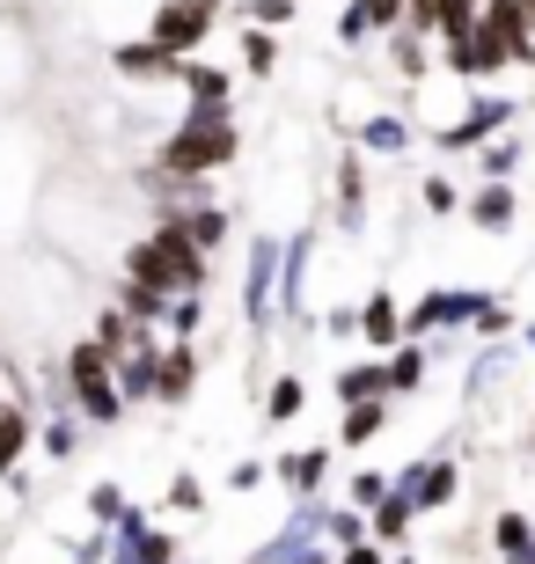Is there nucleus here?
Wrapping results in <instances>:
<instances>
[{
    "label": "nucleus",
    "instance_id": "21",
    "mask_svg": "<svg viewBox=\"0 0 535 564\" xmlns=\"http://www.w3.org/2000/svg\"><path fill=\"white\" fill-rule=\"evenodd\" d=\"M382 375H389V397H411L418 381H426V352H418V345H396V352L382 359Z\"/></svg>",
    "mask_w": 535,
    "mask_h": 564
},
{
    "label": "nucleus",
    "instance_id": "6",
    "mask_svg": "<svg viewBox=\"0 0 535 564\" xmlns=\"http://www.w3.org/2000/svg\"><path fill=\"white\" fill-rule=\"evenodd\" d=\"M110 66H118L125 82H176V74H184V59H176V52H162L154 37L118 44V52H110Z\"/></svg>",
    "mask_w": 535,
    "mask_h": 564
},
{
    "label": "nucleus",
    "instance_id": "40",
    "mask_svg": "<svg viewBox=\"0 0 535 564\" xmlns=\"http://www.w3.org/2000/svg\"><path fill=\"white\" fill-rule=\"evenodd\" d=\"M345 564H382V550H367V543H352V550H345Z\"/></svg>",
    "mask_w": 535,
    "mask_h": 564
},
{
    "label": "nucleus",
    "instance_id": "11",
    "mask_svg": "<svg viewBox=\"0 0 535 564\" xmlns=\"http://www.w3.org/2000/svg\"><path fill=\"white\" fill-rule=\"evenodd\" d=\"M360 337H367L374 352H396V337H404V315H396L389 293H367V308H360Z\"/></svg>",
    "mask_w": 535,
    "mask_h": 564
},
{
    "label": "nucleus",
    "instance_id": "33",
    "mask_svg": "<svg viewBox=\"0 0 535 564\" xmlns=\"http://www.w3.org/2000/svg\"><path fill=\"white\" fill-rule=\"evenodd\" d=\"M389 52H396V74H411V82H418V66H426V52H418V30H389Z\"/></svg>",
    "mask_w": 535,
    "mask_h": 564
},
{
    "label": "nucleus",
    "instance_id": "36",
    "mask_svg": "<svg viewBox=\"0 0 535 564\" xmlns=\"http://www.w3.org/2000/svg\"><path fill=\"white\" fill-rule=\"evenodd\" d=\"M169 506H176V513H199V506H206L199 477H176V484H169Z\"/></svg>",
    "mask_w": 535,
    "mask_h": 564
},
{
    "label": "nucleus",
    "instance_id": "31",
    "mask_svg": "<svg viewBox=\"0 0 535 564\" xmlns=\"http://www.w3.org/2000/svg\"><path fill=\"white\" fill-rule=\"evenodd\" d=\"M440 8H448V0H404V30H418V37H440Z\"/></svg>",
    "mask_w": 535,
    "mask_h": 564
},
{
    "label": "nucleus",
    "instance_id": "17",
    "mask_svg": "<svg viewBox=\"0 0 535 564\" xmlns=\"http://www.w3.org/2000/svg\"><path fill=\"white\" fill-rule=\"evenodd\" d=\"M382 425H389V403H382V397L345 403V425H338V440H345V447H367V440L382 433Z\"/></svg>",
    "mask_w": 535,
    "mask_h": 564
},
{
    "label": "nucleus",
    "instance_id": "10",
    "mask_svg": "<svg viewBox=\"0 0 535 564\" xmlns=\"http://www.w3.org/2000/svg\"><path fill=\"white\" fill-rule=\"evenodd\" d=\"M154 367H162V345H154V337H140L132 352H118V389H125V403H154Z\"/></svg>",
    "mask_w": 535,
    "mask_h": 564
},
{
    "label": "nucleus",
    "instance_id": "30",
    "mask_svg": "<svg viewBox=\"0 0 535 564\" xmlns=\"http://www.w3.org/2000/svg\"><path fill=\"white\" fill-rule=\"evenodd\" d=\"M199 323H206V301H199V293H176V301H169V330L191 337Z\"/></svg>",
    "mask_w": 535,
    "mask_h": 564
},
{
    "label": "nucleus",
    "instance_id": "41",
    "mask_svg": "<svg viewBox=\"0 0 535 564\" xmlns=\"http://www.w3.org/2000/svg\"><path fill=\"white\" fill-rule=\"evenodd\" d=\"M249 564H279V557H271V550H265V557H249Z\"/></svg>",
    "mask_w": 535,
    "mask_h": 564
},
{
    "label": "nucleus",
    "instance_id": "18",
    "mask_svg": "<svg viewBox=\"0 0 535 564\" xmlns=\"http://www.w3.org/2000/svg\"><path fill=\"white\" fill-rule=\"evenodd\" d=\"M88 337H96V345H104V352L110 359H118V352H132V345H140V323H132V315H125V308H96V330H88Z\"/></svg>",
    "mask_w": 535,
    "mask_h": 564
},
{
    "label": "nucleus",
    "instance_id": "2",
    "mask_svg": "<svg viewBox=\"0 0 535 564\" xmlns=\"http://www.w3.org/2000/svg\"><path fill=\"white\" fill-rule=\"evenodd\" d=\"M125 279H147V286H162V293H206V250L184 235L176 213H162V228L125 250Z\"/></svg>",
    "mask_w": 535,
    "mask_h": 564
},
{
    "label": "nucleus",
    "instance_id": "12",
    "mask_svg": "<svg viewBox=\"0 0 535 564\" xmlns=\"http://www.w3.org/2000/svg\"><path fill=\"white\" fill-rule=\"evenodd\" d=\"M404 499L411 506H448L454 499V462H418L404 477Z\"/></svg>",
    "mask_w": 535,
    "mask_h": 564
},
{
    "label": "nucleus",
    "instance_id": "19",
    "mask_svg": "<svg viewBox=\"0 0 535 564\" xmlns=\"http://www.w3.org/2000/svg\"><path fill=\"white\" fill-rule=\"evenodd\" d=\"M323 469H330V455H323V447L279 455V484H287V491H315V484H323Z\"/></svg>",
    "mask_w": 535,
    "mask_h": 564
},
{
    "label": "nucleus",
    "instance_id": "15",
    "mask_svg": "<svg viewBox=\"0 0 535 564\" xmlns=\"http://www.w3.org/2000/svg\"><path fill=\"white\" fill-rule=\"evenodd\" d=\"M176 88H184L191 104H227V96H235V82H227L221 66H206V59H184V74H176Z\"/></svg>",
    "mask_w": 535,
    "mask_h": 564
},
{
    "label": "nucleus",
    "instance_id": "20",
    "mask_svg": "<svg viewBox=\"0 0 535 564\" xmlns=\"http://www.w3.org/2000/svg\"><path fill=\"white\" fill-rule=\"evenodd\" d=\"M367 397H389L382 359H367V367H345V375H338V403H367Z\"/></svg>",
    "mask_w": 535,
    "mask_h": 564
},
{
    "label": "nucleus",
    "instance_id": "27",
    "mask_svg": "<svg viewBox=\"0 0 535 564\" xmlns=\"http://www.w3.org/2000/svg\"><path fill=\"white\" fill-rule=\"evenodd\" d=\"M293 8H301V0H243V15L257 22V30H287Z\"/></svg>",
    "mask_w": 535,
    "mask_h": 564
},
{
    "label": "nucleus",
    "instance_id": "42",
    "mask_svg": "<svg viewBox=\"0 0 535 564\" xmlns=\"http://www.w3.org/2000/svg\"><path fill=\"white\" fill-rule=\"evenodd\" d=\"M206 8H213V15H221V8H227V0H206Z\"/></svg>",
    "mask_w": 535,
    "mask_h": 564
},
{
    "label": "nucleus",
    "instance_id": "9",
    "mask_svg": "<svg viewBox=\"0 0 535 564\" xmlns=\"http://www.w3.org/2000/svg\"><path fill=\"white\" fill-rule=\"evenodd\" d=\"M30 440H38V419L22 411L15 397H0V484L22 469V455H30Z\"/></svg>",
    "mask_w": 535,
    "mask_h": 564
},
{
    "label": "nucleus",
    "instance_id": "26",
    "mask_svg": "<svg viewBox=\"0 0 535 564\" xmlns=\"http://www.w3.org/2000/svg\"><path fill=\"white\" fill-rule=\"evenodd\" d=\"M243 66L249 74H271V66H279V44H271V30H257V22L243 30Z\"/></svg>",
    "mask_w": 535,
    "mask_h": 564
},
{
    "label": "nucleus",
    "instance_id": "23",
    "mask_svg": "<svg viewBox=\"0 0 535 564\" xmlns=\"http://www.w3.org/2000/svg\"><path fill=\"white\" fill-rule=\"evenodd\" d=\"M301 397H309V389H301V381H293V375H279V381H271V389H265V419H271V425L301 419Z\"/></svg>",
    "mask_w": 535,
    "mask_h": 564
},
{
    "label": "nucleus",
    "instance_id": "22",
    "mask_svg": "<svg viewBox=\"0 0 535 564\" xmlns=\"http://www.w3.org/2000/svg\"><path fill=\"white\" fill-rule=\"evenodd\" d=\"M411 513H418V506L404 499V491H389V499L374 506V535H382V543H404V528H411Z\"/></svg>",
    "mask_w": 535,
    "mask_h": 564
},
{
    "label": "nucleus",
    "instance_id": "1",
    "mask_svg": "<svg viewBox=\"0 0 535 564\" xmlns=\"http://www.w3.org/2000/svg\"><path fill=\"white\" fill-rule=\"evenodd\" d=\"M235 154H243L235 110H227V104H191V110H184V126L162 140L154 169H169V176H191V184H206L213 169H227Z\"/></svg>",
    "mask_w": 535,
    "mask_h": 564
},
{
    "label": "nucleus",
    "instance_id": "39",
    "mask_svg": "<svg viewBox=\"0 0 535 564\" xmlns=\"http://www.w3.org/2000/svg\"><path fill=\"white\" fill-rule=\"evenodd\" d=\"M338 37H345V44H360V37H367V15H360V0H352L345 15H338Z\"/></svg>",
    "mask_w": 535,
    "mask_h": 564
},
{
    "label": "nucleus",
    "instance_id": "32",
    "mask_svg": "<svg viewBox=\"0 0 535 564\" xmlns=\"http://www.w3.org/2000/svg\"><path fill=\"white\" fill-rule=\"evenodd\" d=\"M360 140H367V147H374V154H404V140H411V132L396 126V118H374V126H367V132H360Z\"/></svg>",
    "mask_w": 535,
    "mask_h": 564
},
{
    "label": "nucleus",
    "instance_id": "16",
    "mask_svg": "<svg viewBox=\"0 0 535 564\" xmlns=\"http://www.w3.org/2000/svg\"><path fill=\"white\" fill-rule=\"evenodd\" d=\"M492 126H506V104H470L462 118H454L448 132H440V147H477Z\"/></svg>",
    "mask_w": 535,
    "mask_h": 564
},
{
    "label": "nucleus",
    "instance_id": "35",
    "mask_svg": "<svg viewBox=\"0 0 535 564\" xmlns=\"http://www.w3.org/2000/svg\"><path fill=\"white\" fill-rule=\"evenodd\" d=\"M382 499H389V477H374V469H360V477H352V506H367V513H374Z\"/></svg>",
    "mask_w": 535,
    "mask_h": 564
},
{
    "label": "nucleus",
    "instance_id": "5",
    "mask_svg": "<svg viewBox=\"0 0 535 564\" xmlns=\"http://www.w3.org/2000/svg\"><path fill=\"white\" fill-rule=\"evenodd\" d=\"M169 557H176V543H169L147 513H125V521L110 528V557L104 564H169Z\"/></svg>",
    "mask_w": 535,
    "mask_h": 564
},
{
    "label": "nucleus",
    "instance_id": "25",
    "mask_svg": "<svg viewBox=\"0 0 535 564\" xmlns=\"http://www.w3.org/2000/svg\"><path fill=\"white\" fill-rule=\"evenodd\" d=\"M477 228H506V220H514V191H499V184H484L477 191Z\"/></svg>",
    "mask_w": 535,
    "mask_h": 564
},
{
    "label": "nucleus",
    "instance_id": "28",
    "mask_svg": "<svg viewBox=\"0 0 535 564\" xmlns=\"http://www.w3.org/2000/svg\"><path fill=\"white\" fill-rule=\"evenodd\" d=\"M88 513H96L104 528H118L125 513H132V506H125V491H118V484H96V491H88Z\"/></svg>",
    "mask_w": 535,
    "mask_h": 564
},
{
    "label": "nucleus",
    "instance_id": "38",
    "mask_svg": "<svg viewBox=\"0 0 535 564\" xmlns=\"http://www.w3.org/2000/svg\"><path fill=\"white\" fill-rule=\"evenodd\" d=\"M426 213H454V184L448 176H426Z\"/></svg>",
    "mask_w": 535,
    "mask_h": 564
},
{
    "label": "nucleus",
    "instance_id": "37",
    "mask_svg": "<svg viewBox=\"0 0 535 564\" xmlns=\"http://www.w3.org/2000/svg\"><path fill=\"white\" fill-rule=\"evenodd\" d=\"M257 484H265V462H235L227 469V491H257Z\"/></svg>",
    "mask_w": 535,
    "mask_h": 564
},
{
    "label": "nucleus",
    "instance_id": "34",
    "mask_svg": "<svg viewBox=\"0 0 535 564\" xmlns=\"http://www.w3.org/2000/svg\"><path fill=\"white\" fill-rule=\"evenodd\" d=\"M367 30H404V0H360Z\"/></svg>",
    "mask_w": 535,
    "mask_h": 564
},
{
    "label": "nucleus",
    "instance_id": "7",
    "mask_svg": "<svg viewBox=\"0 0 535 564\" xmlns=\"http://www.w3.org/2000/svg\"><path fill=\"white\" fill-rule=\"evenodd\" d=\"M191 389H199V352H191V337H176L154 367V403H191Z\"/></svg>",
    "mask_w": 535,
    "mask_h": 564
},
{
    "label": "nucleus",
    "instance_id": "3",
    "mask_svg": "<svg viewBox=\"0 0 535 564\" xmlns=\"http://www.w3.org/2000/svg\"><path fill=\"white\" fill-rule=\"evenodd\" d=\"M66 389H74V411H82L88 425H125V389H118V359L96 345V337H82L74 352H66Z\"/></svg>",
    "mask_w": 535,
    "mask_h": 564
},
{
    "label": "nucleus",
    "instance_id": "8",
    "mask_svg": "<svg viewBox=\"0 0 535 564\" xmlns=\"http://www.w3.org/2000/svg\"><path fill=\"white\" fill-rule=\"evenodd\" d=\"M271 272H279V242H249V279H243V301H249V323L265 330L271 323Z\"/></svg>",
    "mask_w": 535,
    "mask_h": 564
},
{
    "label": "nucleus",
    "instance_id": "14",
    "mask_svg": "<svg viewBox=\"0 0 535 564\" xmlns=\"http://www.w3.org/2000/svg\"><path fill=\"white\" fill-rule=\"evenodd\" d=\"M169 301H176V293L147 286V279H125V286H118V308L132 315V323H140V330H154V323H162V315H169Z\"/></svg>",
    "mask_w": 535,
    "mask_h": 564
},
{
    "label": "nucleus",
    "instance_id": "24",
    "mask_svg": "<svg viewBox=\"0 0 535 564\" xmlns=\"http://www.w3.org/2000/svg\"><path fill=\"white\" fill-rule=\"evenodd\" d=\"M38 440H44V455H52V462H74V455H82V425H66V419H44Z\"/></svg>",
    "mask_w": 535,
    "mask_h": 564
},
{
    "label": "nucleus",
    "instance_id": "13",
    "mask_svg": "<svg viewBox=\"0 0 535 564\" xmlns=\"http://www.w3.org/2000/svg\"><path fill=\"white\" fill-rule=\"evenodd\" d=\"M176 220H184V235L199 242V250H221L227 235H235V220H227V206H213V198H199V206H184Z\"/></svg>",
    "mask_w": 535,
    "mask_h": 564
},
{
    "label": "nucleus",
    "instance_id": "29",
    "mask_svg": "<svg viewBox=\"0 0 535 564\" xmlns=\"http://www.w3.org/2000/svg\"><path fill=\"white\" fill-rule=\"evenodd\" d=\"M360 198H367V191H360V162L345 154V162H338V206H345V228L360 220Z\"/></svg>",
    "mask_w": 535,
    "mask_h": 564
},
{
    "label": "nucleus",
    "instance_id": "4",
    "mask_svg": "<svg viewBox=\"0 0 535 564\" xmlns=\"http://www.w3.org/2000/svg\"><path fill=\"white\" fill-rule=\"evenodd\" d=\"M213 8L206 0H154V15H147V37L162 44V52H176V59H199V44L213 37Z\"/></svg>",
    "mask_w": 535,
    "mask_h": 564
}]
</instances>
